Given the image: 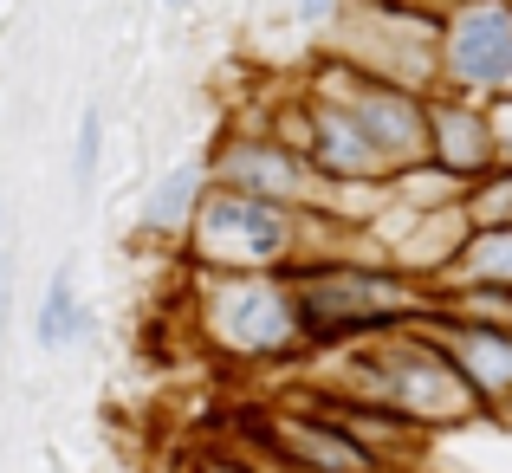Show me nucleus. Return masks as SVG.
Returning <instances> with one entry per match:
<instances>
[{
    "mask_svg": "<svg viewBox=\"0 0 512 473\" xmlns=\"http://www.w3.org/2000/svg\"><path fill=\"white\" fill-rule=\"evenodd\" d=\"M195 227H201V253L221 260V266H260L292 240L286 214L266 208V201H253V195H221Z\"/></svg>",
    "mask_w": 512,
    "mask_h": 473,
    "instance_id": "f257e3e1",
    "label": "nucleus"
},
{
    "mask_svg": "<svg viewBox=\"0 0 512 473\" xmlns=\"http://www.w3.org/2000/svg\"><path fill=\"white\" fill-rule=\"evenodd\" d=\"M299 312L312 318V331H363L389 312H409V286L376 273H325L299 286Z\"/></svg>",
    "mask_w": 512,
    "mask_h": 473,
    "instance_id": "f03ea898",
    "label": "nucleus"
},
{
    "mask_svg": "<svg viewBox=\"0 0 512 473\" xmlns=\"http://www.w3.org/2000/svg\"><path fill=\"white\" fill-rule=\"evenodd\" d=\"M448 65L474 91H506L512 85V13L480 0L448 26Z\"/></svg>",
    "mask_w": 512,
    "mask_h": 473,
    "instance_id": "7ed1b4c3",
    "label": "nucleus"
},
{
    "mask_svg": "<svg viewBox=\"0 0 512 473\" xmlns=\"http://www.w3.org/2000/svg\"><path fill=\"white\" fill-rule=\"evenodd\" d=\"M214 331H221L227 344H240V350H273V344L292 337V312H286V299H279L273 286L247 279V286H227L221 299H214Z\"/></svg>",
    "mask_w": 512,
    "mask_h": 473,
    "instance_id": "20e7f679",
    "label": "nucleus"
},
{
    "mask_svg": "<svg viewBox=\"0 0 512 473\" xmlns=\"http://www.w3.org/2000/svg\"><path fill=\"white\" fill-rule=\"evenodd\" d=\"M350 124L363 130V143H370L376 156H415V150H422V117H415V104L402 98V91L357 85V111H350Z\"/></svg>",
    "mask_w": 512,
    "mask_h": 473,
    "instance_id": "39448f33",
    "label": "nucleus"
},
{
    "mask_svg": "<svg viewBox=\"0 0 512 473\" xmlns=\"http://www.w3.org/2000/svg\"><path fill=\"white\" fill-rule=\"evenodd\" d=\"M441 357L454 363V376H461L474 396H500L512 389V337L506 331H448L441 337Z\"/></svg>",
    "mask_w": 512,
    "mask_h": 473,
    "instance_id": "423d86ee",
    "label": "nucleus"
},
{
    "mask_svg": "<svg viewBox=\"0 0 512 473\" xmlns=\"http://www.w3.org/2000/svg\"><path fill=\"white\" fill-rule=\"evenodd\" d=\"M279 441H286L292 461H305L312 473H370V454H363L357 441L331 435V428H318V422H286Z\"/></svg>",
    "mask_w": 512,
    "mask_h": 473,
    "instance_id": "0eeeda50",
    "label": "nucleus"
},
{
    "mask_svg": "<svg viewBox=\"0 0 512 473\" xmlns=\"http://www.w3.org/2000/svg\"><path fill=\"white\" fill-rule=\"evenodd\" d=\"M72 331H78V305H72V266H65V273H52V292L39 305V344H65Z\"/></svg>",
    "mask_w": 512,
    "mask_h": 473,
    "instance_id": "6e6552de",
    "label": "nucleus"
},
{
    "mask_svg": "<svg viewBox=\"0 0 512 473\" xmlns=\"http://www.w3.org/2000/svg\"><path fill=\"white\" fill-rule=\"evenodd\" d=\"M195 195H201V169H195V162H182V169H175L169 182L150 195V221H156V227H175V221L188 214V201H195Z\"/></svg>",
    "mask_w": 512,
    "mask_h": 473,
    "instance_id": "1a4fd4ad",
    "label": "nucleus"
},
{
    "mask_svg": "<svg viewBox=\"0 0 512 473\" xmlns=\"http://www.w3.org/2000/svg\"><path fill=\"white\" fill-rule=\"evenodd\" d=\"M234 162H240V182L247 188H299V169H292L286 156H273V150H234Z\"/></svg>",
    "mask_w": 512,
    "mask_h": 473,
    "instance_id": "9d476101",
    "label": "nucleus"
},
{
    "mask_svg": "<svg viewBox=\"0 0 512 473\" xmlns=\"http://www.w3.org/2000/svg\"><path fill=\"white\" fill-rule=\"evenodd\" d=\"M98 150H104V117L85 111V124H78V162H72V188L78 195H91V182H98Z\"/></svg>",
    "mask_w": 512,
    "mask_h": 473,
    "instance_id": "9b49d317",
    "label": "nucleus"
},
{
    "mask_svg": "<svg viewBox=\"0 0 512 473\" xmlns=\"http://www.w3.org/2000/svg\"><path fill=\"white\" fill-rule=\"evenodd\" d=\"M441 150L461 156V169H480L487 162V130H474L467 117H441Z\"/></svg>",
    "mask_w": 512,
    "mask_h": 473,
    "instance_id": "f8f14e48",
    "label": "nucleus"
},
{
    "mask_svg": "<svg viewBox=\"0 0 512 473\" xmlns=\"http://www.w3.org/2000/svg\"><path fill=\"white\" fill-rule=\"evenodd\" d=\"M474 273H480V279H512V234H480Z\"/></svg>",
    "mask_w": 512,
    "mask_h": 473,
    "instance_id": "ddd939ff",
    "label": "nucleus"
},
{
    "mask_svg": "<svg viewBox=\"0 0 512 473\" xmlns=\"http://www.w3.org/2000/svg\"><path fill=\"white\" fill-rule=\"evenodd\" d=\"M480 221H487V234H500V227H512V175H506V182H487V188H480Z\"/></svg>",
    "mask_w": 512,
    "mask_h": 473,
    "instance_id": "4468645a",
    "label": "nucleus"
},
{
    "mask_svg": "<svg viewBox=\"0 0 512 473\" xmlns=\"http://www.w3.org/2000/svg\"><path fill=\"white\" fill-rule=\"evenodd\" d=\"M493 143H500V150L512 156V111H500V124H493Z\"/></svg>",
    "mask_w": 512,
    "mask_h": 473,
    "instance_id": "2eb2a0df",
    "label": "nucleus"
},
{
    "mask_svg": "<svg viewBox=\"0 0 512 473\" xmlns=\"http://www.w3.org/2000/svg\"><path fill=\"white\" fill-rule=\"evenodd\" d=\"M0 318H7V273H0Z\"/></svg>",
    "mask_w": 512,
    "mask_h": 473,
    "instance_id": "dca6fc26",
    "label": "nucleus"
},
{
    "mask_svg": "<svg viewBox=\"0 0 512 473\" xmlns=\"http://www.w3.org/2000/svg\"><path fill=\"white\" fill-rule=\"evenodd\" d=\"M305 7H312V13H325V7H331V0H305Z\"/></svg>",
    "mask_w": 512,
    "mask_h": 473,
    "instance_id": "f3484780",
    "label": "nucleus"
}]
</instances>
